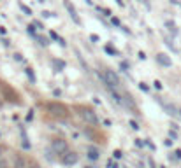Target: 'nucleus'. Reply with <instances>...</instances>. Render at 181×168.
<instances>
[{"label": "nucleus", "instance_id": "1", "mask_svg": "<svg viewBox=\"0 0 181 168\" xmlns=\"http://www.w3.org/2000/svg\"><path fill=\"white\" fill-rule=\"evenodd\" d=\"M74 110H76V114H78L86 124H90V126H97V124H99V116H97V112H95L93 107L84 105V103H78V105H74Z\"/></svg>", "mask_w": 181, "mask_h": 168}, {"label": "nucleus", "instance_id": "2", "mask_svg": "<svg viewBox=\"0 0 181 168\" xmlns=\"http://www.w3.org/2000/svg\"><path fill=\"white\" fill-rule=\"evenodd\" d=\"M46 110H48V114H49L51 118L58 119H67L71 116V109L65 105V103H62V102H48L46 103Z\"/></svg>", "mask_w": 181, "mask_h": 168}, {"label": "nucleus", "instance_id": "3", "mask_svg": "<svg viewBox=\"0 0 181 168\" xmlns=\"http://www.w3.org/2000/svg\"><path fill=\"white\" fill-rule=\"evenodd\" d=\"M99 77H100L102 82H104L107 88H111V89H116L121 84L120 75H118L114 70H111V69H104L100 74H99Z\"/></svg>", "mask_w": 181, "mask_h": 168}, {"label": "nucleus", "instance_id": "4", "mask_svg": "<svg viewBox=\"0 0 181 168\" xmlns=\"http://www.w3.org/2000/svg\"><path fill=\"white\" fill-rule=\"evenodd\" d=\"M51 151L56 156H60V158L65 152H69V142H67V139H63V137H53V140H51Z\"/></svg>", "mask_w": 181, "mask_h": 168}, {"label": "nucleus", "instance_id": "5", "mask_svg": "<svg viewBox=\"0 0 181 168\" xmlns=\"http://www.w3.org/2000/svg\"><path fill=\"white\" fill-rule=\"evenodd\" d=\"M0 91H2V98H7L9 102L18 103V105L23 103L21 98H20V95H18V93H16L12 88H9V86H7V82H2V81H0Z\"/></svg>", "mask_w": 181, "mask_h": 168}, {"label": "nucleus", "instance_id": "6", "mask_svg": "<svg viewBox=\"0 0 181 168\" xmlns=\"http://www.w3.org/2000/svg\"><path fill=\"white\" fill-rule=\"evenodd\" d=\"M78 161H79V154L76 151H69L62 156V165H65V166H74V165H78Z\"/></svg>", "mask_w": 181, "mask_h": 168}, {"label": "nucleus", "instance_id": "7", "mask_svg": "<svg viewBox=\"0 0 181 168\" xmlns=\"http://www.w3.org/2000/svg\"><path fill=\"white\" fill-rule=\"evenodd\" d=\"M63 5H65V9L69 11V14H71V18L74 20V23L76 25H81V20H79V16H78V12H76V7L72 5L69 0H63Z\"/></svg>", "mask_w": 181, "mask_h": 168}, {"label": "nucleus", "instance_id": "8", "mask_svg": "<svg viewBox=\"0 0 181 168\" xmlns=\"http://www.w3.org/2000/svg\"><path fill=\"white\" fill-rule=\"evenodd\" d=\"M86 158L91 159V161H97V159L100 158V149L97 147V145H88L86 147Z\"/></svg>", "mask_w": 181, "mask_h": 168}, {"label": "nucleus", "instance_id": "9", "mask_svg": "<svg viewBox=\"0 0 181 168\" xmlns=\"http://www.w3.org/2000/svg\"><path fill=\"white\" fill-rule=\"evenodd\" d=\"M12 168H28V163L23 154H16L14 156V163H12Z\"/></svg>", "mask_w": 181, "mask_h": 168}, {"label": "nucleus", "instance_id": "10", "mask_svg": "<svg viewBox=\"0 0 181 168\" xmlns=\"http://www.w3.org/2000/svg\"><path fill=\"white\" fill-rule=\"evenodd\" d=\"M157 61L160 63L162 67H171L172 65V60L169 58L165 53H158V54H157Z\"/></svg>", "mask_w": 181, "mask_h": 168}, {"label": "nucleus", "instance_id": "11", "mask_svg": "<svg viewBox=\"0 0 181 168\" xmlns=\"http://www.w3.org/2000/svg\"><path fill=\"white\" fill-rule=\"evenodd\" d=\"M25 74H27V77H28V79L32 81V82H35V74H33V69H30V67H28V69H25Z\"/></svg>", "mask_w": 181, "mask_h": 168}, {"label": "nucleus", "instance_id": "12", "mask_svg": "<svg viewBox=\"0 0 181 168\" xmlns=\"http://www.w3.org/2000/svg\"><path fill=\"white\" fill-rule=\"evenodd\" d=\"M104 49H106V53H107V54H111V56H118V54H120V53H118V49H114V47H111V46H106Z\"/></svg>", "mask_w": 181, "mask_h": 168}, {"label": "nucleus", "instance_id": "13", "mask_svg": "<svg viewBox=\"0 0 181 168\" xmlns=\"http://www.w3.org/2000/svg\"><path fill=\"white\" fill-rule=\"evenodd\" d=\"M165 26H167V28L171 30L172 33H178V30H176V25H174V23H171V21H167V23H165Z\"/></svg>", "mask_w": 181, "mask_h": 168}, {"label": "nucleus", "instance_id": "14", "mask_svg": "<svg viewBox=\"0 0 181 168\" xmlns=\"http://www.w3.org/2000/svg\"><path fill=\"white\" fill-rule=\"evenodd\" d=\"M139 89L144 91V93H148V91H150V86H148L146 82H139Z\"/></svg>", "mask_w": 181, "mask_h": 168}, {"label": "nucleus", "instance_id": "15", "mask_svg": "<svg viewBox=\"0 0 181 168\" xmlns=\"http://www.w3.org/2000/svg\"><path fill=\"white\" fill-rule=\"evenodd\" d=\"M113 156H114V159H120L121 156H123V152H121V149H116V151L113 152Z\"/></svg>", "mask_w": 181, "mask_h": 168}, {"label": "nucleus", "instance_id": "16", "mask_svg": "<svg viewBox=\"0 0 181 168\" xmlns=\"http://www.w3.org/2000/svg\"><path fill=\"white\" fill-rule=\"evenodd\" d=\"M20 7H21V11H23V12H25V14H28V16H30V14H32V11L28 9V7H27V5H25V4H20Z\"/></svg>", "mask_w": 181, "mask_h": 168}, {"label": "nucleus", "instance_id": "17", "mask_svg": "<svg viewBox=\"0 0 181 168\" xmlns=\"http://www.w3.org/2000/svg\"><path fill=\"white\" fill-rule=\"evenodd\" d=\"M129 124H130V128H132V130H139V124H137L134 119H130V121H129Z\"/></svg>", "mask_w": 181, "mask_h": 168}, {"label": "nucleus", "instance_id": "18", "mask_svg": "<svg viewBox=\"0 0 181 168\" xmlns=\"http://www.w3.org/2000/svg\"><path fill=\"white\" fill-rule=\"evenodd\" d=\"M53 63H55V67H56V69H63V67H65V63H63V61H58V60H55Z\"/></svg>", "mask_w": 181, "mask_h": 168}, {"label": "nucleus", "instance_id": "19", "mask_svg": "<svg viewBox=\"0 0 181 168\" xmlns=\"http://www.w3.org/2000/svg\"><path fill=\"white\" fill-rule=\"evenodd\" d=\"M120 67H121L123 70H125V72H129V69H130V65H129L127 61H121V63H120Z\"/></svg>", "mask_w": 181, "mask_h": 168}, {"label": "nucleus", "instance_id": "20", "mask_svg": "<svg viewBox=\"0 0 181 168\" xmlns=\"http://www.w3.org/2000/svg\"><path fill=\"white\" fill-rule=\"evenodd\" d=\"M107 168H120V166H118V163H116V161L113 163V159H109V161H107Z\"/></svg>", "mask_w": 181, "mask_h": 168}, {"label": "nucleus", "instance_id": "21", "mask_svg": "<svg viewBox=\"0 0 181 168\" xmlns=\"http://www.w3.org/2000/svg\"><path fill=\"white\" fill-rule=\"evenodd\" d=\"M28 168H42V166H40L37 161H32V163H28Z\"/></svg>", "mask_w": 181, "mask_h": 168}, {"label": "nucleus", "instance_id": "22", "mask_svg": "<svg viewBox=\"0 0 181 168\" xmlns=\"http://www.w3.org/2000/svg\"><path fill=\"white\" fill-rule=\"evenodd\" d=\"M39 42L42 44V46H48L49 42H48V39H44V37H39Z\"/></svg>", "mask_w": 181, "mask_h": 168}, {"label": "nucleus", "instance_id": "23", "mask_svg": "<svg viewBox=\"0 0 181 168\" xmlns=\"http://www.w3.org/2000/svg\"><path fill=\"white\" fill-rule=\"evenodd\" d=\"M174 158L181 159V149H176V151H174Z\"/></svg>", "mask_w": 181, "mask_h": 168}, {"label": "nucleus", "instance_id": "24", "mask_svg": "<svg viewBox=\"0 0 181 168\" xmlns=\"http://www.w3.org/2000/svg\"><path fill=\"white\" fill-rule=\"evenodd\" d=\"M27 32H28V35H35V28H33V26H28Z\"/></svg>", "mask_w": 181, "mask_h": 168}, {"label": "nucleus", "instance_id": "25", "mask_svg": "<svg viewBox=\"0 0 181 168\" xmlns=\"http://www.w3.org/2000/svg\"><path fill=\"white\" fill-rule=\"evenodd\" d=\"M32 119H33V110H30V112L27 114V121H28V123H30Z\"/></svg>", "mask_w": 181, "mask_h": 168}, {"label": "nucleus", "instance_id": "26", "mask_svg": "<svg viewBox=\"0 0 181 168\" xmlns=\"http://www.w3.org/2000/svg\"><path fill=\"white\" fill-rule=\"evenodd\" d=\"M49 35H51V39H53V40H58V39H60V37H58V33H56V32H51Z\"/></svg>", "mask_w": 181, "mask_h": 168}, {"label": "nucleus", "instance_id": "27", "mask_svg": "<svg viewBox=\"0 0 181 168\" xmlns=\"http://www.w3.org/2000/svg\"><path fill=\"white\" fill-rule=\"evenodd\" d=\"M153 86H155L157 89H162V82H160V81H155V82H153Z\"/></svg>", "mask_w": 181, "mask_h": 168}, {"label": "nucleus", "instance_id": "28", "mask_svg": "<svg viewBox=\"0 0 181 168\" xmlns=\"http://www.w3.org/2000/svg\"><path fill=\"white\" fill-rule=\"evenodd\" d=\"M14 60H16V61H23V56H21L20 53H16V54H14Z\"/></svg>", "mask_w": 181, "mask_h": 168}, {"label": "nucleus", "instance_id": "29", "mask_svg": "<svg viewBox=\"0 0 181 168\" xmlns=\"http://www.w3.org/2000/svg\"><path fill=\"white\" fill-rule=\"evenodd\" d=\"M135 145H137V147H142L144 142H141V139H137V140H135Z\"/></svg>", "mask_w": 181, "mask_h": 168}, {"label": "nucleus", "instance_id": "30", "mask_svg": "<svg viewBox=\"0 0 181 168\" xmlns=\"http://www.w3.org/2000/svg\"><path fill=\"white\" fill-rule=\"evenodd\" d=\"M42 16H44V18H51L53 14H51V12H48V11H44V12H42Z\"/></svg>", "mask_w": 181, "mask_h": 168}, {"label": "nucleus", "instance_id": "31", "mask_svg": "<svg viewBox=\"0 0 181 168\" xmlns=\"http://www.w3.org/2000/svg\"><path fill=\"white\" fill-rule=\"evenodd\" d=\"M113 25H116V26H120V20H118V18H113Z\"/></svg>", "mask_w": 181, "mask_h": 168}, {"label": "nucleus", "instance_id": "32", "mask_svg": "<svg viewBox=\"0 0 181 168\" xmlns=\"http://www.w3.org/2000/svg\"><path fill=\"white\" fill-rule=\"evenodd\" d=\"M169 137H171V140H174V139H176V137H178V135H176L174 131H169Z\"/></svg>", "mask_w": 181, "mask_h": 168}, {"label": "nucleus", "instance_id": "33", "mask_svg": "<svg viewBox=\"0 0 181 168\" xmlns=\"http://www.w3.org/2000/svg\"><path fill=\"white\" fill-rule=\"evenodd\" d=\"M90 39L93 40V42H99V40H100L99 37H97V35H90Z\"/></svg>", "mask_w": 181, "mask_h": 168}, {"label": "nucleus", "instance_id": "34", "mask_svg": "<svg viewBox=\"0 0 181 168\" xmlns=\"http://www.w3.org/2000/svg\"><path fill=\"white\" fill-rule=\"evenodd\" d=\"M100 11L106 14V16H111V11H109V9H100Z\"/></svg>", "mask_w": 181, "mask_h": 168}, {"label": "nucleus", "instance_id": "35", "mask_svg": "<svg viewBox=\"0 0 181 168\" xmlns=\"http://www.w3.org/2000/svg\"><path fill=\"white\" fill-rule=\"evenodd\" d=\"M164 144H165V145L169 147V145H172V140H171V139H167V140H165V142H164Z\"/></svg>", "mask_w": 181, "mask_h": 168}, {"label": "nucleus", "instance_id": "36", "mask_svg": "<svg viewBox=\"0 0 181 168\" xmlns=\"http://www.w3.org/2000/svg\"><path fill=\"white\" fill-rule=\"evenodd\" d=\"M148 163H150L151 168H157V166H155V161H153V159H148Z\"/></svg>", "mask_w": 181, "mask_h": 168}, {"label": "nucleus", "instance_id": "37", "mask_svg": "<svg viewBox=\"0 0 181 168\" xmlns=\"http://www.w3.org/2000/svg\"><path fill=\"white\" fill-rule=\"evenodd\" d=\"M139 58H141V60H146V54H144L142 51H141V53H139Z\"/></svg>", "mask_w": 181, "mask_h": 168}, {"label": "nucleus", "instance_id": "38", "mask_svg": "<svg viewBox=\"0 0 181 168\" xmlns=\"http://www.w3.org/2000/svg\"><path fill=\"white\" fill-rule=\"evenodd\" d=\"M0 35H5V28L4 26H0Z\"/></svg>", "mask_w": 181, "mask_h": 168}, {"label": "nucleus", "instance_id": "39", "mask_svg": "<svg viewBox=\"0 0 181 168\" xmlns=\"http://www.w3.org/2000/svg\"><path fill=\"white\" fill-rule=\"evenodd\" d=\"M2 105H4V98L0 96V109H2Z\"/></svg>", "mask_w": 181, "mask_h": 168}, {"label": "nucleus", "instance_id": "40", "mask_svg": "<svg viewBox=\"0 0 181 168\" xmlns=\"http://www.w3.org/2000/svg\"><path fill=\"white\" fill-rule=\"evenodd\" d=\"M4 154V145H0V156Z\"/></svg>", "mask_w": 181, "mask_h": 168}, {"label": "nucleus", "instance_id": "41", "mask_svg": "<svg viewBox=\"0 0 181 168\" xmlns=\"http://www.w3.org/2000/svg\"><path fill=\"white\" fill-rule=\"evenodd\" d=\"M116 2H118V5H121V7H123V5H125V4H123V2H121V0H116Z\"/></svg>", "mask_w": 181, "mask_h": 168}, {"label": "nucleus", "instance_id": "42", "mask_svg": "<svg viewBox=\"0 0 181 168\" xmlns=\"http://www.w3.org/2000/svg\"><path fill=\"white\" fill-rule=\"evenodd\" d=\"M178 112H179V116H181V109H179V110H178Z\"/></svg>", "mask_w": 181, "mask_h": 168}, {"label": "nucleus", "instance_id": "43", "mask_svg": "<svg viewBox=\"0 0 181 168\" xmlns=\"http://www.w3.org/2000/svg\"><path fill=\"white\" fill-rule=\"evenodd\" d=\"M84 168H93V166H84Z\"/></svg>", "mask_w": 181, "mask_h": 168}]
</instances>
